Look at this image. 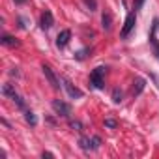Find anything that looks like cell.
<instances>
[{
    "mask_svg": "<svg viewBox=\"0 0 159 159\" xmlns=\"http://www.w3.org/2000/svg\"><path fill=\"white\" fill-rule=\"evenodd\" d=\"M69 39H71V30H62V32L58 34V38H56V45H58L60 49H64V47L69 43Z\"/></svg>",
    "mask_w": 159,
    "mask_h": 159,
    "instance_id": "52a82bcc",
    "label": "cell"
},
{
    "mask_svg": "<svg viewBox=\"0 0 159 159\" xmlns=\"http://www.w3.org/2000/svg\"><path fill=\"white\" fill-rule=\"evenodd\" d=\"M79 148L84 150V152L94 150V148H92V139H88V137H81V139H79Z\"/></svg>",
    "mask_w": 159,
    "mask_h": 159,
    "instance_id": "8fae6325",
    "label": "cell"
},
{
    "mask_svg": "<svg viewBox=\"0 0 159 159\" xmlns=\"http://www.w3.org/2000/svg\"><path fill=\"white\" fill-rule=\"evenodd\" d=\"M52 111L58 116H62V118H69L71 116V105L66 103V101H62V99H54L52 101Z\"/></svg>",
    "mask_w": 159,
    "mask_h": 159,
    "instance_id": "3957f363",
    "label": "cell"
},
{
    "mask_svg": "<svg viewBox=\"0 0 159 159\" xmlns=\"http://www.w3.org/2000/svg\"><path fill=\"white\" fill-rule=\"evenodd\" d=\"M84 4L88 6L90 11H96V10H98V2H96V0H84Z\"/></svg>",
    "mask_w": 159,
    "mask_h": 159,
    "instance_id": "44dd1931",
    "label": "cell"
},
{
    "mask_svg": "<svg viewBox=\"0 0 159 159\" xmlns=\"http://www.w3.org/2000/svg\"><path fill=\"white\" fill-rule=\"evenodd\" d=\"M105 73H107L105 66H99V67H96L90 73V86L92 88H96V90H103L105 88Z\"/></svg>",
    "mask_w": 159,
    "mask_h": 159,
    "instance_id": "6da1fadb",
    "label": "cell"
},
{
    "mask_svg": "<svg viewBox=\"0 0 159 159\" xmlns=\"http://www.w3.org/2000/svg\"><path fill=\"white\" fill-rule=\"evenodd\" d=\"M0 43L6 45V47H19V39L13 38V36H10V34H4L2 38H0Z\"/></svg>",
    "mask_w": 159,
    "mask_h": 159,
    "instance_id": "9c48e42d",
    "label": "cell"
},
{
    "mask_svg": "<svg viewBox=\"0 0 159 159\" xmlns=\"http://www.w3.org/2000/svg\"><path fill=\"white\" fill-rule=\"evenodd\" d=\"M144 86H146L144 79H137V81L133 83V96H140V92L144 90Z\"/></svg>",
    "mask_w": 159,
    "mask_h": 159,
    "instance_id": "7c38bea8",
    "label": "cell"
},
{
    "mask_svg": "<svg viewBox=\"0 0 159 159\" xmlns=\"http://www.w3.org/2000/svg\"><path fill=\"white\" fill-rule=\"evenodd\" d=\"M25 120H26L32 127H36V125H38V118H36V114H34L32 111H25Z\"/></svg>",
    "mask_w": 159,
    "mask_h": 159,
    "instance_id": "5bb4252c",
    "label": "cell"
},
{
    "mask_svg": "<svg viewBox=\"0 0 159 159\" xmlns=\"http://www.w3.org/2000/svg\"><path fill=\"white\" fill-rule=\"evenodd\" d=\"M41 71H43V75L47 77V81L51 83V86H52V88H60V81H58V77L54 75V71H52L49 66H45V64H43V66H41Z\"/></svg>",
    "mask_w": 159,
    "mask_h": 159,
    "instance_id": "5b68a950",
    "label": "cell"
},
{
    "mask_svg": "<svg viewBox=\"0 0 159 159\" xmlns=\"http://www.w3.org/2000/svg\"><path fill=\"white\" fill-rule=\"evenodd\" d=\"M86 52H90V49H83V51H77L73 56H75V60H84L86 58Z\"/></svg>",
    "mask_w": 159,
    "mask_h": 159,
    "instance_id": "e0dca14e",
    "label": "cell"
},
{
    "mask_svg": "<svg viewBox=\"0 0 159 159\" xmlns=\"http://www.w3.org/2000/svg\"><path fill=\"white\" fill-rule=\"evenodd\" d=\"M99 146H101V139H99L98 135H94V137H92V148H94V150H99Z\"/></svg>",
    "mask_w": 159,
    "mask_h": 159,
    "instance_id": "ffe728a7",
    "label": "cell"
},
{
    "mask_svg": "<svg viewBox=\"0 0 159 159\" xmlns=\"http://www.w3.org/2000/svg\"><path fill=\"white\" fill-rule=\"evenodd\" d=\"M2 94H4V96H8V98H11V99L17 96V92H15L13 84H4V86H2Z\"/></svg>",
    "mask_w": 159,
    "mask_h": 159,
    "instance_id": "4fadbf2b",
    "label": "cell"
},
{
    "mask_svg": "<svg viewBox=\"0 0 159 159\" xmlns=\"http://www.w3.org/2000/svg\"><path fill=\"white\" fill-rule=\"evenodd\" d=\"M69 127H71V129H75V131H79V133L84 129L83 122H79V120H69Z\"/></svg>",
    "mask_w": 159,
    "mask_h": 159,
    "instance_id": "2e32d148",
    "label": "cell"
},
{
    "mask_svg": "<svg viewBox=\"0 0 159 159\" xmlns=\"http://www.w3.org/2000/svg\"><path fill=\"white\" fill-rule=\"evenodd\" d=\"M43 157H54V153H51V152H43Z\"/></svg>",
    "mask_w": 159,
    "mask_h": 159,
    "instance_id": "d4e9b609",
    "label": "cell"
},
{
    "mask_svg": "<svg viewBox=\"0 0 159 159\" xmlns=\"http://www.w3.org/2000/svg\"><path fill=\"white\" fill-rule=\"evenodd\" d=\"M122 99H124V92L120 88H114L112 90V101L114 103H122Z\"/></svg>",
    "mask_w": 159,
    "mask_h": 159,
    "instance_id": "9a60e30c",
    "label": "cell"
},
{
    "mask_svg": "<svg viewBox=\"0 0 159 159\" xmlns=\"http://www.w3.org/2000/svg\"><path fill=\"white\" fill-rule=\"evenodd\" d=\"M10 75H11V77H17V75H19V71H17V69H11V71H10Z\"/></svg>",
    "mask_w": 159,
    "mask_h": 159,
    "instance_id": "cb8c5ba5",
    "label": "cell"
},
{
    "mask_svg": "<svg viewBox=\"0 0 159 159\" xmlns=\"http://www.w3.org/2000/svg\"><path fill=\"white\" fill-rule=\"evenodd\" d=\"M101 26H103L105 32H109L111 26H112V15H111V11H107V10H105V13L101 15Z\"/></svg>",
    "mask_w": 159,
    "mask_h": 159,
    "instance_id": "30bf717a",
    "label": "cell"
},
{
    "mask_svg": "<svg viewBox=\"0 0 159 159\" xmlns=\"http://www.w3.org/2000/svg\"><path fill=\"white\" fill-rule=\"evenodd\" d=\"M13 101H15V105H17V107H19V109H23V111H25V109H26V105H25V99H23V98H21V96H19V94H17V96H15V98H13Z\"/></svg>",
    "mask_w": 159,
    "mask_h": 159,
    "instance_id": "ac0fdd59",
    "label": "cell"
},
{
    "mask_svg": "<svg viewBox=\"0 0 159 159\" xmlns=\"http://www.w3.org/2000/svg\"><path fill=\"white\" fill-rule=\"evenodd\" d=\"M19 26L21 28H26V19L25 17H19Z\"/></svg>",
    "mask_w": 159,
    "mask_h": 159,
    "instance_id": "603a6c76",
    "label": "cell"
},
{
    "mask_svg": "<svg viewBox=\"0 0 159 159\" xmlns=\"http://www.w3.org/2000/svg\"><path fill=\"white\" fill-rule=\"evenodd\" d=\"M157 30H159V19L155 17V19H153V23H152V30H150L148 39H150V45H152V49H153L155 58L159 60V41H157Z\"/></svg>",
    "mask_w": 159,
    "mask_h": 159,
    "instance_id": "7a4b0ae2",
    "label": "cell"
},
{
    "mask_svg": "<svg viewBox=\"0 0 159 159\" xmlns=\"http://www.w3.org/2000/svg\"><path fill=\"white\" fill-rule=\"evenodd\" d=\"M0 122H2V124H4L6 127H11V125H10V122H8V120H4V118H2V120H0Z\"/></svg>",
    "mask_w": 159,
    "mask_h": 159,
    "instance_id": "484cf974",
    "label": "cell"
},
{
    "mask_svg": "<svg viewBox=\"0 0 159 159\" xmlns=\"http://www.w3.org/2000/svg\"><path fill=\"white\" fill-rule=\"evenodd\" d=\"M52 25H54V17H52V13H51L49 10H45V13L41 15L39 26H41V30H49V28H51Z\"/></svg>",
    "mask_w": 159,
    "mask_h": 159,
    "instance_id": "8992f818",
    "label": "cell"
},
{
    "mask_svg": "<svg viewBox=\"0 0 159 159\" xmlns=\"http://www.w3.org/2000/svg\"><path fill=\"white\" fill-rule=\"evenodd\" d=\"M135 21H137V11H131V13H127V17H125V25H124V28L120 30V36L125 39L127 36H129V32L135 28Z\"/></svg>",
    "mask_w": 159,
    "mask_h": 159,
    "instance_id": "277c9868",
    "label": "cell"
},
{
    "mask_svg": "<svg viewBox=\"0 0 159 159\" xmlns=\"http://www.w3.org/2000/svg\"><path fill=\"white\" fill-rule=\"evenodd\" d=\"M64 88L67 90V94H69L73 99H81V98H83V92L79 90V88H75V86H73L69 81H64Z\"/></svg>",
    "mask_w": 159,
    "mask_h": 159,
    "instance_id": "ba28073f",
    "label": "cell"
},
{
    "mask_svg": "<svg viewBox=\"0 0 159 159\" xmlns=\"http://www.w3.org/2000/svg\"><path fill=\"white\" fill-rule=\"evenodd\" d=\"M144 2H146V0H133V10H135V11H139V10L144 6Z\"/></svg>",
    "mask_w": 159,
    "mask_h": 159,
    "instance_id": "7402d4cb",
    "label": "cell"
},
{
    "mask_svg": "<svg viewBox=\"0 0 159 159\" xmlns=\"http://www.w3.org/2000/svg\"><path fill=\"white\" fill-rule=\"evenodd\" d=\"M13 2H15V4H25L26 0H13Z\"/></svg>",
    "mask_w": 159,
    "mask_h": 159,
    "instance_id": "4316f807",
    "label": "cell"
},
{
    "mask_svg": "<svg viewBox=\"0 0 159 159\" xmlns=\"http://www.w3.org/2000/svg\"><path fill=\"white\" fill-rule=\"evenodd\" d=\"M105 127H109V129H116V127H118V122L112 120V118H105Z\"/></svg>",
    "mask_w": 159,
    "mask_h": 159,
    "instance_id": "d6986e66",
    "label": "cell"
}]
</instances>
